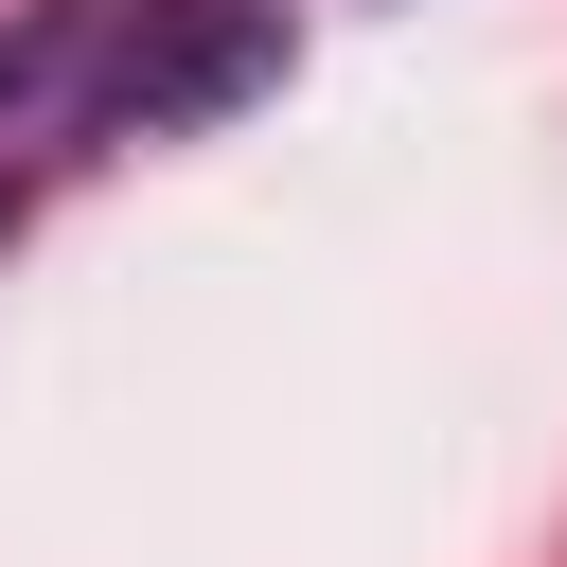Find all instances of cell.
I'll return each mask as SVG.
<instances>
[{"label": "cell", "instance_id": "3", "mask_svg": "<svg viewBox=\"0 0 567 567\" xmlns=\"http://www.w3.org/2000/svg\"><path fill=\"white\" fill-rule=\"evenodd\" d=\"M0 230H18V177H0Z\"/></svg>", "mask_w": 567, "mask_h": 567}, {"label": "cell", "instance_id": "2", "mask_svg": "<svg viewBox=\"0 0 567 567\" xmlns=\"http://www.w3.org/2000/svg\"><path fill=\"white\" fill-rule=\"evenodd\" d=\"M106 18H124V0H35V18L0 35V124H35V106H53V89L106 53Z\"/></svg>", "mask_w": 567, "mask_h": 567}, {"label": "cell", "instance_id": "1", "mask_svg": "<svg viewBox=\"0 0 567 567\" xmlns=\"http://www.w3.org/2000/svg\"><path fill=\"white\" fill-rule=\"evenodd\" d=\"M284 71V0H177V53H124L106 89H71L89 142H159V124H213Z\"/></svg>", "mask_w": 567, "mask_h": 567}]
</instances>
